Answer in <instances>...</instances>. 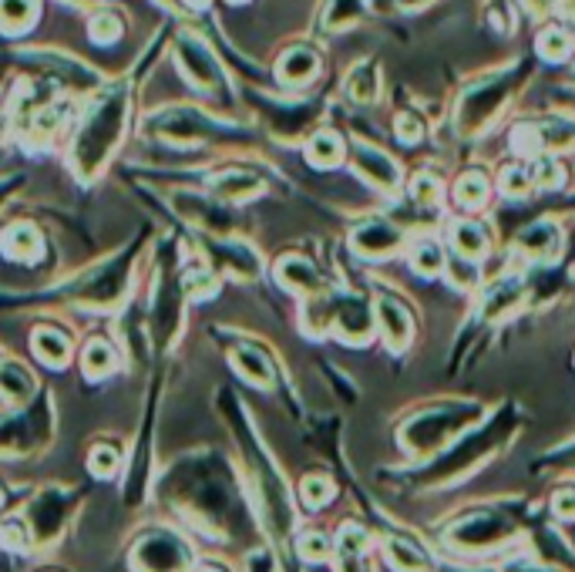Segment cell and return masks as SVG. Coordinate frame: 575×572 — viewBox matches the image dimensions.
Listing matches in <instances>:
<instances>
[{
	"label": "cell",
	"instance_id": "cell-1",
	"mask_svg": "<svg viewBox=\"0 0 575 572\" xmlns=\"http://www.w3.org/2000/svg\"><path fill=\"white\" fill-rule=\"evenodd\" d=\"M125 122H128V88L115 85L88 108L78 132L71 138V169L78 172V179L91 182L105 169V162L111 159V152L118 149V142L125 135Z\"/></svg>",
	"mask_w": 575,
	"mask_h": 572
},
{
	"label": "cell",
	"instance_id": "cell-2",
	"mask_svg": "<svg viewBox=\"0 0 575 572\" xmlns=\"http://www.w3.org/2000/svg\"><path fill=\"white\" fill-rule=\"evenodd\" d=\"M51 441V394H41L31 408L0 418V455H31Z\"/></svg>",
	"mask_w": 575,
	"mask_h": 572
},
{
	"label": "cell",
	"instance_id": "cell-3",
	"mask_svg": "<svg viewBox=\"0 0 575 572\" xmlns=\"http://www.w3.org/2000/svg\"><path fill=\"white\" fill-rule=\"evenodd\" d=\"M475 408H438V411H424L417 414L414 421H407L404 428V445L407 451H414V455H431V451H438L444 441L451 435H458V428L465 424L468 418H475Z\"/></svg>",
	"mask_w": 575,
	"mask_h": 572
},
{
	"label": "cell",
	"instance_id": "cell-4",
	"mask_svg": "<svg viewBox=\"0 0 575 572\" xmlns=\"http://www.w3.org/2000/svg\"><path fill=\"white\" fill-rule=\"evenodd\" d=\"M515 78L518 71H502V75L481 81L478 88H471L465 98H461V112H458V125L465 135H475L481 132L491 118H495L498 112H502L505 98L512 95L515 88Z\"/></svg>",
	"mask_w": 575,
	"mask_h": 572
},
{
	"label": "cell",
	"instance_id": "cell-5",
	"mask_svg": "<svg viewBox=\"0 0 575 572\" xmlns=\"http://www.w3.org/2000/svg\"><path fill=\"white\" fill-rule=\"evenodd\" d=\"M132 562L138 572H189L192 552L175 532L155 529V532H145L142 539L135 542Z\"/></svg>",
	"mask_w": 575,
	"mask_h": 572
},
{
	"label": "cell",
	"instance_id": "cell-6",
	"mask_svg": "<svg viewBox=\"0 0 575 572\" xmlns=\"http://www.w3.org/2000/svg\"><path fill=\"white\" fill-rule=\"evenodd\" d=\"M179 68L185 71V78L202 91H216L222 81L219 61L212 58V51L199 38H192V34H182L179 38Z\"/></svg>",
	"mask_w": 575,
	"mask_h": 572
},
{
	"label": "cell",
	"instance_id": "cell-7",
	"mask_svg": "<svg viewBox=\"0 0 575 572\" xmlns=\"http://www.w3.org/2000/svg\"><path fill=\"white\" fill-rule=\"evenodd\" d=\"M64 509H68V495H64L61 488H44V492L34 498L31 509H27V525H31V535L37 542L58 539Z\"/></svg>",
	"mask_w": 575,
	"mask_h": 572
},
{
	"label": "cell",
	"instance_id": "cell-8",
	"mask_svg": "<svg viewBox=\"0 0 575 572\" xmlns=\"http://www.w3.org/2000/svg\"><path fill=\"white\" fill-rule=\"evenodd\" d=\"M508 535H512V525H508L502 515L481 512V515H471V519L454 525L451 542H458L461 549H488V546H498V542L508 539Z\"/></svg>",
	"mask_w": 575,
	"mask_h": 572
},
{
	"label": "cell",
	"instance_id": "cell-9",
	"mask_svg": "<svg viewBox=\"0 0 575 572\" xmlns=\"http://www.w3.org/2000/svg\"><path fill=\"white\" fill-rule=\"evenodd\" d=\"M354 169H357L360 179L370 182V186L387 189V192H394L397 182H401V172H397V165H394L391 155H384V152L374 149V145H367V142H357L354 145Z\"/></svg>",
	"mask_w": 575,
	"mask_h": 572
},
{
	"label": "cell",
	"instance_id": "cell-10",
	"mask_svg": "<svg viewBox=\"0 0 575 572\" xmlns=\"http://www.w3.org/2000/svg\"><path fill=\"white\" fill-rule=\"evenodd\" d=\"M515 249L535 263H555L562 253V233L555 223H535L528 226L525 233H518Z\"/></svg>",
	"mask_w": 575,
	"mask_h": 572
},
{
	"label": "cell",
	"instance_id": "cell-11",
	"mask_svg": "<svg viewBox=\"0 0 575 572\" xmlns=\"http://www.w3.org/2000/svg\"><path fill=\"white\" fill-rule=\"evenodd\" d=\"M0 249H4V256H11L14 263L34 266L44 253V236L34 223H14L0 233Z\"/></svg>",
	"mask_w": 575,
	"mask_h": 572
},
{
	"label": "cell",
	"instance_id": "cell-12",
	"mask_svg": "<svg viewBox=\"0 0 575 572\" xmlns=\"http://www.w3.org/2000/svg\"><path fill=\"white\" fill-rule=\"evenodd\" d=\"M377 324H380V334H384L387 347L391 350H404L407 344H411V313H407V307L401 300L394 297H380L377 300Z\"/></svg>",
	"mask_w": 575,
	"mask_h": 572
},
{
	"label": "cell",
	"instance_id": "cell-13",
	"mask_svg": "<svg viewBox=\"0 0 575 572\" xmlns=\"http://www.w3.org/2000/svg\"><path fill=\"white\" fill-rule=\"evenodd\" d=\"M404 243V233L384 219H374V223H364L354 233V249L360 256H391L397 246Z\"/></svg>",
	"mask_w": 575,
	"mask_h": 572
},
{
	"label": "cell",
	"instance_id": "cell-14",
	"mask_svg": "<svg viewBox=\"0 0 575 572\" xmlns=\"http://www.w3.org/2000/svg\"><path fill=\"white\" fill-rule=\"evenodd\" d=\"M522 297H525V283L508 276V280H498L485 293V307H481V313H485V320H508L518 310Z\"/></svg>",
	"mask_w": 575,
	"mask_h": 572
},
{
	"label": "cell",
	"instance_id": "cell-15",
	"mask_svg": "<svg viewBox=\"0 0 575 572\" xmlns=\"http://www.w3.org/2000/svg\"><path fill=\"white\" fill-rule=\"evenodd\" d=\"M31 344H34V354L41 357L48 367H64L71 361V334L61 327H54V324L37 327Z\"/></svg>",
	"mask_w": 575,
	"mask_h": 572
},
{
	"label": "cell",
	"instance_id": "cell-16",
	"mask_svg": "<svg viewBox=\"0 0 575 572\" xmlns=\"http://www.w3.org/2000/svg\"><path fill=\"white\" fill-rule=\"evenodd\" d=\"M175 206H179V212L185 219H192V223L206 226V229H216V233H222V229H229V216L222 212L216 202L202 199V196H192V192H179L175 196Z\"/></svg>",
	"mask_w": 575,
	"mask_h": 572
},
{
	"label": "cell",
	"instance_id": "cell-17",
	"mask_svg": "<svg viewBox=\"0 0 575 572\" xmlns=\"http://www.w3.org/2000/svg\"><path fill=\"white\" fill-rule=\"evenodd\" d=\"M37 391L34 374L27 371L21 361H4L0 364V401L7 404H21Z\"/></svg>",
	"mask_w": 575,
	"mask_h": 572
},
{
	"label": "cell",
	"instance_id": "cell-18",
	"mask_svg": "<svg viewBox=\"0 0 575 572\" xmlns=\"http://www.w3.org/2000/svg\"><path fill=\"white\" fill-rule=\"evenodd\" d=\"M276 280L290 293H313L320 286V273L313 270L303 256H286V260L276 266Z\"/></svg>",
	"mask_w": 575,
	"mask_h": 572
},
{
	"label": "cell",
	"instance_id": "cell-19",
	"mask_svg": "<svg viewBox=\"0 0 575 572\" xmlns=\"http://www.w3.org/2000/svg\"><path fill=\"white\" fill-rule=\"evenodd\" d=\"M280 78L286 81V85H303V81H313V75L320 71V58L317 51L310 48H290L280 58Z\"/></svg>",
	"mask_w": 575,
	"mask_h": 572
},
{
	"label": "cell",
	"instance_id": "cell-20",
	"mask_svg": "<svg viewBox=\"0 0 575 572\" xmlns=\"http://www.w3.org/2000/svg\"><path fill=\"white\" fill-rule=\"evenodd\" d=\"M488 226L485 223H475V219H458L451 226V246L458 249L461 256H485L488 253Z\"/></svg>",
	"mask_w": 575,
	"mask_h": 572
},
{
	"label": "cell",
	"instance_id": "cell-21",
	"mask_svg": "<svg viewBox=\"0 0 575 572\" xmlns=\"http://www.w3.org/2000/svg\"><path fill=\"white\" fill-rule=\"evenodd\" d=\"M233 364H236V371L243 374V377H249L253 384H259V387H270L273 384V364H270V357H266L259 347H249V344L236 347L233 350Z\"/></svg>",
	"mask_w": 575,
	"mask_h": 572
},
{
	"label": "cell",
	"instance_id": "cell-22",
	"mask_svg": "<svg viewBox=\"0 0 575 572\" xmlns=\"http://www.w3.org/2000/svg\"><path fill=\"white\" fill-rule=\"evenodd\" d=\"M212 186H216L222 199H249L259 192V179L246 169H226L212 179Z\"/></svg>",
	"mask_w": 575,
	"mask_h": 572
},
{
	"label": "cell",
	"instance_id": "cell-23",
	"mask_svg": "<svg viewBox=\"0 0 575 572\" xmlns=\"http://www.w3.org/2000/svg\"><path fill=\"white\" fill-rule=\"evenodd\" d=\"M118 367V350L108 344V340H91V344L85 347V354H81V371H85L88 377H108L115 374Z\"/></svg>",
	"mask_w": 575,
	"mask_h": 572
},
{
	"label": "cell",
	"instance_id": "cell-24",
	"mask_svg": "<svg viewBox=\"0 0 575 572\" xmlns=\"http://www.w3.org/2000/svg\"><path fill=\"white\" fill-rule=\"evenodd\" d=\"M37 21V0H0V31L21 34Z\"/></svg>",
	"mask_w": 575,
	"mask_h": 572
},
{
	"label": "cell",
	"instance_id": "cell-25",
	"mask_svg": "<svg viewBox=\"0 0 575 572\" xmlns=\"http://www.w3.org/2000/svg\"><path fill=\"white\" fill-rule=\"evenodd\" d=\"M306 155H310V162L317 165V169H330V165H337L343 159V142L333 132H320L310 138Z\"/></svg>",
	"mask_w": 575,
	"mask_h": 572
},
{
	"label": "cell",
	"instance_id": "cell-26",
	"mask_svg": "<svg viewBox=\"0 0 575 572\" xmlns=\"http://www.w3.org/2000/svg\"><path fill=\"white\" fill-rule=\"evenodd\" d=\"M454 199H458V206L465 209H475L481 202L488 199V179L485 172H465L458 179V189H454Z\"/></svg>",
	"mask_w": 575,
	"mask_h": 572
},
{
	"label": "cell",
	"instance_id": "cell-27",
	"mask_svg": "<svg viewBox=\"0 0 575 572\" xmlns=\"http://www.w3.org/2000/svg\"><path fill=\"white\" fill-rule=\"evenodd\" d=\"M411 266H414L417 273H424V276L441 273V270H444V253H441V246L434 243V239H417L414 249H411Z\"/></svg>",
	"mask_w": 575,
	"mask_h": 572
},
{
	"label": "cell",
	"instance_id": "cell-28",
	"mask_svg": "<svg viewBox=\"0 0 575 572\" xmlns=\"http://www.w3.org/2000/svg\"><path fill=\"white\" fill-rule=\"evenodd\" d=\"M387 559H391V566L401 569V572H424V556L404 539L387 542Z\"/></svg>",
	"mask_w": 575,
	"mask_h": 572
},
{
	"label": "cell",
	"instance_id": "cell-29",
	"mask_svg": "<svg viewBox=\"0 0 575 572\" xmlns=\"http://www.w3.org/2000/svg\"><path fill=\"white\" fill-rule=\"evenodd\" d=\"M377 71L374 64H360L354 68V75H350V98L360 101V105H370V101L377 98Z\"/></svg>",
	"mask_w": 575,
	"mask_h": 572
},
{
	"label": "cell",
	"instance_id": "cell-30",
	"mask_svg": "<svg viewBox=\"0 0 575 572\" xmlns=\"http://www.w3.org/2000/svg\"><path fill=\"white\" fill-rule=\"evenodd\" d=\"M91 38H95L98 44H115L118 38H122V17H118L115 11H101L91 17Z\"/></svg>",
	"mask_w": 575,
	"mask_h": 572
},
{
	"label": "cell",
	"instance_id": "cell-31",
	"mask_svg": "<svg viewBox=\"0 0 575 572\" xmlns=\"http://www.w3.org/2000/svg\"><path fill=\"white\" fill-rule=\"evenodd\" d=\"M539 51H542L549 61H562V58H569L572 38H569L565 31H559V27H552V31H545L542 38H539Z\"/></svg>",
	"mask_w": 575,
	"mask_h": 572
},
{
	"label": "cell",
	"instance_id": "cell-32",
	"mask_svg": "<svg viewBox=\"0 0 575 572\" xmlns=\"http://www.w3.org/2000/svg\"><path fill=\"white\" fill-rule=\"evenodd\" d=\"M118 461H122V455H118V448H111V445H95V448H91L88 465H91V472H95L98 478H111V475L118 472Z\"/></svg>",
	"mask_w": 575,
	"mask_h": 572
},
{
	"label": "cell",
	"instance_id": "cell-33",
	"mask_svg": "<svg viewBox=\"0 0 575 572\" xmlns=\"http://www.w3.org/2000/svg\"><path fill=\"white\" fill-rule=\"evenodd\" d=\"M300 495H303V502L310 505V509H320L323 502H330L333 485H330V478H323V475H310V478H303Z\"/></svg>",
	"mask_w": 575,
	"mask_h": 572
},
{
	"label": "cell",
	"instance_id": "cell-34",
	"mask_svg": "<svg viewBox=\"0 0 575 572\" xmlns=\"http://www.w3.org/2000/svg\"><path fill=\"white\" fill-rule=\"evenodd\" d=\"M300 552L310 562L327 559L330 556V539H327V535H320V532H306L303 539H300Z\"/></svg>",
	"mask_w": 575,
	"mask_h": 572
},
{
	"label": "cell",
	"instance_id": "cell-35",
	"mask_svg": "<svg viewBox=\"0 0 575 572\" xmlns=\"http://www.w3.org/2000/svg\"><path fill=\"white\" fill-rule=\"evenodd\" d=\"M411 192H414V199L421 202V206H431V202H438V196H441L438 179H431V175H417Z\"/></svg>",
	"mask_w": 575,
	"mask_h": 572
},
{
	"label": "cell",
	"instance_id": "cell-36",
	"mask_svg": "<svg viewBox=\"0 0 575 572\" xmlns=\"http://www.w3.org/2000/svg\"><path fill=\"white\" fill-rule=\"evenodd\" d=\"M528 186H532V179H528L525 169H515L512 165V169L502 175V189L508 192V196H525Z\"/></svg>",
	"mask_w": 575,
	"mask_h": 572
},
{
	"label": "cell",
	"instance_id": "cell-37",
	"mask_svg": "<svg viewBox=\"0 0 575 572\" xmlns=\"http://www.w3.org/2000/svg\"><path fill=\"white\" fill-rule=\"evenodd\" d=\"M397 132H401L404 142H421V135H424V125H421V118L417 115H401L397 118Z\"/></svg>",
	"mask_w": 575,
	"mask_h": 572
},
{
	"label": "cell",
	"instance_id": "cell-38",
	"mask_svg": "<svg viewBox=\"0 0 575 572\" xmlns=\"http://www.w3.org/2000/svg\"><path fill=\"white\" fill-rule=\"evenodd\" d=\"M552 509L559 512L562 519H575V488H562V492L552 498Z\"/></svg>",
	"mask_w": 575,
	"mask_h": 572
},
{
	"label": "cell",
	"instance_id": "cell-39",
	"mask_svg": "<svg viewBox=\"0 0 575 572\" xmlns=\"http://www.w3.org/2000/svg\"><path fill=\"white\" fill-rule=\"evenodd\" d=\"M451 276H454V286H475L478 283V270L471 263H461V260L451 263Z\"/></svg>",
	"mask_w": 575,
	"mask_h": 572
},
{
	"label": "cell",
	"instance_id": "cell-40",
	"mask_svg": "<svg viewBox=\"0 0 575 572\" xmlns=\"http://www.w3.org/2000/svg\"><path fill=\"white\" fill-rule=\"evenodd\" d=\"M21 175H11V179H0V206H4V202L7 199H11V192L17 189V186H21Z\"/></svg>",
	"mask_w": 575,
	"mask_h": 572
},
{
	"label": "cell",
	"instance_id": "cell-41",
	"mask_svg": "<svg viewBox=\"0 0 575 572\" xmlns=\"http://www.w3.org/2000/svg\"><path fill=\"white\" fill-rule=\"evenodd\" d=\"M508 572H549V569H545V566H532V562H515V566L508 569Z\"/></svg>",
	"mask_w": 575,
	"mask_h": 572
},
{
	"label": "cell",
	"instance_id": "cell-42",
	"mask_svg": "<svg viewBox=\"0 0 575 572\" xmlns=\"http://www.w3.org/2000/svg\"><path fill=\"white\" fill-rule=\"evenodd\" d=\"M528 4H535V7H542V4H549V0H528Z\"/></svg>",
	"mask_w": 575,
	"mask_h": 572
},
{
	"label": "cell",
	"instance_id": "cell-43",
	"mask_svg": "<svg viewBox=\"0 0 575 572\" xmlns=\"http://www.w3.org/2000/svg\"><path fill=\"white\" fill-rule=\"evenodd\" d=\"M565 7H569V11H575V0H565Z\"/></svg>",
	"mask_w": 575,
	"mask_h": 572
},
{
	"label": "cell",
	"instance_id": "cell-44",
	"mask_svg": "<svg viewBox=\"0 0 575 572\" xmlns=\"http://www.w3.org/2000/svg\"><path fill=\"white\" fill-rule=\"evenodd\" d=\"M199 572H219V569H212V566H206V569H199Z\"/></svg>",
	"mask_w": 575,
	"mask_h": 572
},
{
	"label": "cell",
	"instance_id": "cell-45",
	"mask_svg": "<svg viewBox=\"0 0 575 572\" xmlns=\"http://www.w3.org/2000/svg\"><path fill=\"white\" fill-rule=\"evenodd\" d=\"M233 4H243V0H233Z\"/></svg>",
	"mask_w": 575,
	"mask_h": 572
}]
</instances>
